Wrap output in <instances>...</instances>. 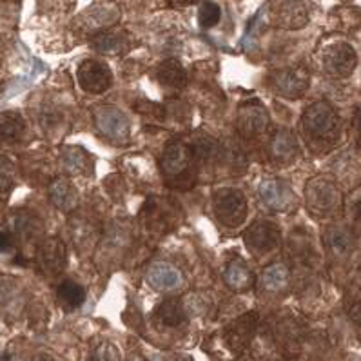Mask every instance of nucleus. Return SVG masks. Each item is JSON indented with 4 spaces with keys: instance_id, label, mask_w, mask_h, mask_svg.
<instances>
[{
    "instance_id": "3",
    "label": "nucleus",
    "mask_w": 361,
    "mask_h": 361,
    "mask_svg": "<svg viewBox=\"0 0 361 361\" xmlns=\"http://www.w3.org/2000/svg\"><path fill=\"white\" fill-rule=\"evenodd\" d=\"M305 200L316 214H332L341 205V192L334 183L325 178H314L307 183Z\"/></svg>"
},
{
    "instance_id": "6",
    "label": "nucleus",
    "mask_w": 361,
    "mask_h": 361,
    "mask_svg": "<svg viewBox=\"0 0 361 361\" xmlns=\"http://www.w3.org/2000/svg\"><path fill=\"white\" fill-rule=\"evenodd\" d=\"M77 78L82 90L93 94L104 93L113 84L111 69L98 60H84L77 71Z\"/></svg>"
},
{
    "instance_id": "18",
    "label": "nucleus",
    "mask_w": 361,
    "mask_h": 361,
    "mask_svg": "<svg viewBox=\"0 0 361 361\" xmlns=\"http://www.w3.org/2000/svg\"><path fill=\"white\" fill-rule=\"evenodd\" d=\"M158 82L171 90H183L185 84H188V73L183 69V66L180 64L178 60L169 59L164 60L157 69Z\"/></svg>"
},
{
    "instance_id": "35",
    "label": "nucleus",
    "mask_w": 361,
    "mask_h": 361,
    "mask_svg": "<svg viewBox=\"0 0 361 361\" xmlns=\"http://www.w3.org/2000/svg\"><path fill=\"white\" fill-rule=\"evenodd\" d=\"M354 226L357 231H361V202L354 205Z\"/></svg>"
},
{
    "instance_id": "24",
    "label": "nucleus",
    "mask_w": 361,
    "mask_h": 361,
    "mask_svg": "<svg viewBox=\"0 0 361 361\" xmlns=\"http://www.w3.org/2000/svg\"><path fill=\"white\" fill-rule=\"evenodd\" d=\"M298 142L293 133L278 131L271 140V154L276 161H289L296 157Z\"/></svg>"
},
{
    "instance_id": "17",
    "label": "nucleus",
    "mask_w": 361,
    "mask_h": 361,
    "mask_svg": "<svg viewBox=\"0 0 361 361\" xmlns=\"http://www.w3.org/2000/svg\"><path fill=\"white\" fill-rule=\"evenodd\" d=\"M49 198H51L53 205L64 213H69L78 205V191L68 178H56L49 185Z\"/></svg>"
},
{
    "instance_id": "32",
    "label": "nucleus",
    "mask_w": 361,
    "mask_h": 361,
    "mask_svg": "<svg viewBox=\"0 0 361 361\" xmlns=\"http://www.w3.org/2000/svg\"><path fill=\"white\" fill-rule=\"evenodd\" d=\"M149 361H192L191 357L183 356V354H157Z\"/></svg>"
},
{
    "instance_id": "5",
    "label": "nucleus",
    "mask_w": 361,
    "mask_h": 361,
    "mask_svg": "<svg viewBox=\"0 0 361 361\" xmlns=\"http://www.w3.org/2000/svg\"><path fill=\"white\" fill-rule=\"evenodd\" d=\"M258 322L259 318L256 312H247L234 319L231 325H227L224 331V341L231 353L242 354L249 347L256 334V329H258Z\"/></svg>"
},
{
    "instance_id": "4",
    "label": "nucleus",
    "mask_w": 361,
    "mask_h": 361,
    "mask_svg": "<svg viewBox=\"0 0 361 361\" xmlns=\"http://www.w3.org/2000/svg\"><path fill=\"white\" fill-rule=\"evenodd\" d=\"M245 245L249 251L256 256L267 255L280 245V227L274 221L256 220L249 229L245 231Z\"/></svg>"
},
{
    "instance_id": "22",
    "label": "nucleus",
    "mask_w": 361,
    "mask_h": 361,
    "mask_svg": "<svg viewBox=\"0 0 361 361\" xmlns=\"http://www.w3.org/2000/svg\"><path fill=\"white\" fill-rule=\"evenodd\" d=\"M325 243H327V247L331 249L332 255L338 256V258H345V256L350 255L354 247L350 233H348L347 229H343V227L336 226L329 227L327 229V233H325Z\"/></svg>"
},
{
    "instance_id": "30",
    "label": "nucleus",
    "mask_w": 361,
    "mask_h": 361,
    "mask_svg": "<svg viewBox=\"0 0 361 361\" xmlns=\"http://www.w3.org/2000/svg\"><path fill=\"white\" fill-rule=\"evenodd\" d=\"M15 176H17V171H15L13 161L8 157H0V195L11 191L15 185Z\"/></svg>"
},
{
    "instance_id": "20",
    "label": "nucleus",
    "mask_w": 361,
    "mask_h": 361,
    "mask_svg": "<svg viewBox=\"0 0 361 361\" xmlns=\"http://www.w3.org/2000/svg\"><path fill=\"white\" fill-rule=\"evenodd\" d=\"M154 318L157 322H160L161 325L166 327H178L185 322L188 318V312H185V307L178 300H166L158 305L157 312H154Z\"/></svg>"
},
{
    "instance_id": "33",
    "label": "nucleus",
    "mask_w": 361,
    "mask_h": 361,
    "mask_svg": "<svg viewBox=\"0 0 361 361\" xmlns=\"http://www.w3.org/2000/svg\"><path fill=\"white\" fill-rule=\"evenodd\" d=\"M11 247H13V236L6 231H0V252L11 251Z\"/></svg>"
},
{
    "instance_id": "29",
    "label": "nucleus",
    "mask_w": 361,
    "mask_h": 361,
    "mask_svg": "<svg viewBox=\"0 0 361 361\" xmlns=\"http://www.w3.org/2000/svg\"><path fill=\"white\" fill-rule=\"evenodd\" d=\"M221 18V8L216 4V2H211V0H205L202 2L200 9H198V24L204 30H209V27H214L220 22Z\"/></svg>"
},
{
    "instance_id": "34",
    "label": "nucleus",
    "mask_w": 361,
    "mask_h": 361,
    "mask_svg": "<svg viewBox=\"0 0 361 361\" xmlns=\"http://www.w3.org/2000/svg\"><path fill=\"white\" fill-rule=\"evenodd\" d=\"M348 316H350V319L354 322V325H356V327L361 331V302L354 303V305L350 307V310H348Z\"/></svg>"
},
{
    "instance_id": "19",
    "label": "nucleus",
    "mask_w": 361,
    "mask_h": 361,
    "mask_svg": "<svg viewBox=\"0 0 361 361\" xmlns=\"http://www.w3.org/2000/svg\"><path fill=\"white\" fill-rule=\"evenodd\" d=\"M26 131V122L17 111L0 113V144H15Z\"/></svg>"
},
{
    "instance_id": "2",
    "label": "nucleus",
    "mask_w": 361,
    "mask_h": 361,
    "mask_svg": "<svg viewBox=\"0 0 361 361\" xmlns=\"http://www.w3.org/2000/svg\"><path fill=\"white\" fill-rule=\"evenodd\" d=\"M213 207L218 220L227 227H238L247 216V200L238 189H218L213 196Z\"/></svg>"
},
{
    "instance_id": "1",
    "label": "nucleus",
    "mask_w": 361,
    "mask_h": 361,
    "mask_svg": "<svg viewBox=\"0 0 361 361\" xmlns=\"http://www.w3.org/2000/svg\"><path fill=\"white\" fill-rule=\"evenodd\" d=\"M303 131L314 144H334L340 136V116L327 102L310 104L303 111Z\"/></svg>"
},
{
    "instance_id": "38",
    "label": "nucleus",
    "mask_w": 361,
    "mask_h": 361,
    "mask_svg": "<svg viewBox=\"0 0 361 361\" xmlns=\"http://www.w3.org/2000/svg\"><path fill=\"white\" fill-rule=\"evenodd\" d=\"M173 2L176 6H191L192 2H196V0H173Z\"/></svg>"
},
{
    "instance_id": "13",
    "label": "nucleus",
    "mask_w": 361,
    "mask_h": 361,
    "mask_svg": "<svg viewBox=\"0 0 361 361\" xmlns=\"http://www.w3.org/2000/svg\"><path fill=\"white\" fill-rule=\"evenodd\" d=\"M120 18L118 8L113 4H94L90 9H85L80 17V27L87 33H102Z\"/></svg>"
},
{
    "instance_id": "10",
    "label": "nucleus",
    "mask_w": 361,
    "mask_h": 361,
    "mask_svg": "<svg viewBox=\"0 0 361 361\" xmlns=\"http://www.w3.org/2000/svg\"><path fill=\"white\" fill-rule=\"evenodd\" d=\"M269 128V113L258 100L242 104L238 111V131L247 138H258Z\"/></svg>"
},
{
    "instance_id": "27",
    "label": "nucleus",
    "mask_w": 361,
    "mask_h": 361,
    "mask_svg": "<svg viewBox=\"0 0 361 361\" xmlns=\"http://www.w3.org/2000/svg\"><path fill=\"white\" fill-rule=\"evenodd\" d=\"M262 287L269 293H280L289 285V269L283 264H272L262 272Z\"/></svg>"
},
{
    "instance_id": "26",
    "label": "nucleus",
    "mask_w": 361,
    "mask_h": 361,
    "mask_svg": "<svg viewBox=\"0 0 361 361\" xmlns=\"http://www.w3.org/2000/svg\"><path fill=\"white\" fill-rule=\"evenodd\" d=\"M56 298H59V303L66 310H75L84 305L85 289L82 285H78L77 281H62L59 285V289H56Z\"/></svg>"
},
{
    "instance_id": "7",
    "label": "nucleus",
    "mask_w": 361,
    "mask_h": 361,
    "mask_svg": "<svg viewBox=\"0 0 361 361\" xmlns=\"http://www.w3.org/2000/svg\"><path fill=\"white\" fill-rule=\"evenodd\" d=\"M37 264L47 276L62 274L68 264V249L60 238H46L37 252Z\"/></svg>"
},
{
    "instance_id": "9",
    "label": "nucleus",
    "mask_w": 361,
    "mask_h": 361,
    "mask_svg": "<svg viewBox=\"0 0 361 361\" xmlns=\"http://www.w3.org/2000/svg\"><path fill=\"white\" fill-rule=\"evenodd\" d=\"M272 82H274V90L281 97L289 98V100H296V98H302L305 91L309 90L310 77L305 68L296 66V68H287L278 71Z\"/></svg>"
},
{
    "instance_id": "37",
    "label": "nucleus",
    "mask_w": 361,
    "mask_h": 361,
    "mask_svg": "<svg viewBox=\"0 0 361 361\" xmlns=\"http://www.w3.org/2000/svg\"><path fill=\"white\" fill-rule=\"evenodd\" d=\"M31 361H59L56 357H53L51 354H47V353H39V354H35L33 360Z\"/></svg>"
},
{
    "instance_id": "21",
    "label": "nucleus",
    "mask_w": 361,
    "mask_h": 361,
    "mask_svg": "<svg viewBox=\"0 0 361 361\" xmlns=\"http://www.w3.org/2000/svg\"><path fill=\"white\" fill-rule=\"evenodd\" d=\"M11 229L22 240H31L42 231V224L37 214L30 213V211H18L15 216L11 218Z\"/></svg>"
},
{
    "instance_id": "36",
    "label": "nucleus",
    "mask_w": 361,
    "mask_h": 361,
    "mask_svg": "<svg viewBox=\"0 0 361 361\" xmlns=\"http://www.w3.org/2000/svg\"><path fill=\"white\" fill-rule=\"evenodd\" d=\"M354 129H356V140L361 145V113H357L354 118Z\"/></svg>"
},
{
    "instance_id": "14",
    "label": "nucleus",
    "mask_w": 361,
    "mask_h": 361,
    "mask_svg": "<svg viewBox=\"0 0 361 361\" xmlns=\"http://www.w3.org/2000/svg\"><path fill=\"white\" fill-rule=\"evenodd\" d=\"M274 22L285 30H300L309 22V11L300 0H280L274 8Z\"/></svg>"
},
{
    "instance_id": "16",
    "label": "nucleus",
    "mask_w": 361,
    "mask_h": 361,
    "mask_svg": "<svg viewBox=\"0 0 361 361\" xmlns=\"http://www.w3.org/2000/svg\"><path fill=\"white\" fill-rule=\"evenodd\" d=\"M147 281L157 290H173L182 285V272L166 262H157L147 269Z\"/></svg>"
},
{
    "instance_id": "28",
    "label": "nucleus",
    "mask_w": 361,
    "mask_h": 361,
    "mask_svg": "<svg viewBox=\"0 0 361 361\" xmlns=\"http://www.w3.org/2000/svg\"><path fill=\"white\" fill-rule=\"evenodd\" d=\"M94 49L102 53H118L122 51L128 40L126 37L120 33H111V31H102V33L94 35L93 40H91Z\"/></svg>"
},
{
    "instance_id": "11",
    "label": "nucleus",
    "mask_w": 361,
    "mask_h": 361,
    "mask_svg": "<svg viewBox=\"0 0 361 361\" xmlns=\"http://www.w3.org/2000/svg\"><path fill=\"white\" fill-rule=\"evenodd\" d=\"M94 123L104 136H109L113 140H128L129 120L118 107H98L94 111Z\"/></svg>"
},
{
    "instance_id": "23",
    "label": "nucleus",
    "mask_w": 361,
    "mask_h": 361,
    "mask_svg": "<svg viewBox=\"0 0 361 361\" xmlns=\"http://www.w3.org/2000/svg\"><path fill=\"white\" fill-rule=\"evenodd\" d=\"M226 281L231 289L242 293V290H247L249 287H252L255 276H252V272L249 271V267L243 264L242 259H234L226 269Z\"/></svg>"
},
{
    "instance_id": "39",
    "label": "nucleus",
    "mask_w": 361,
    "mask_h": 361,
    "mask_svg": "<svg viewBox=\"0 0 361 361\" xmlns=\"http://www.w3.org/2000/svg\"><path fill=\"white\" fill-rule=\"evenodd\" d=\"M242 361H255V360H251V357H242Z\"/></svg>"
},
{
    "instance_id": "31",
    "label": "nucleus",
    "mask_w": 361,
    "mask_h": 361,
    "mask_svg": "<svg viewBox=\"0 0 361 361\" xmlns=\"http://www.w3.org/2000/svg\"><path fill=\"white\" fill-rule=\"evenodd\" d=\"M90 361H120V350L109 341H104L94 348Z\"/></svg>"
},
{
    "instance_id": "8",
    "label": "nucleus",
    "mask_w": 361,
    "mask_h": 361,
    "mask_svg": "<svg viewBox=\"0 0 361 361\" xmlns=\"http://www.w3.org/2000/svg\"><path fill=\"white\" fill-rule=\"evenodd\" d=\"M356 64V51L348 44H334L323 53V68L334 78H347Z\"/></svg>"
},
{
    "instance_id": "40",
    "label": "nucleus",
    "mask_w": 361,
    "mask_h": 361,
    "mask_svg": "<svg viewBox=\"0 0 361 361\" xmlns=\"http://www.w3.org/2000/svg\"><path fill=\"white\" fill-rule=\"evenodd\" d=\"M0 62H2V53H0Z\"/></svg>"
},
{
    "instance_id": "12",
    "label": "nucleus",
    "mask_w": 361,
    "mask_h": 361,
    "mask_svg": "<svg viewBox=\"0 0 361 361\" xmlns=\"http://www.w3.org/2000/svg\"><path fill=\"white\" fill-rule=\"evenodd\" d=\"M259 196L267 207L274 211H289L296 205V195L285 182L276 178L264 180L259 183Z\"/></svg>"
},
{
    "instance_id": "25",
    "label": "nucleus",
    "mask_w": 361,
    "mask_h": 361,
    "mask_svg": "<svg viewBox=\"0 0 361 361\" xmlns=\"http://www.w3.org/2000/svg\"><path fill=\"white\" fill-rule=\"evenodd\" d=\"M62 164L69 174L78 176V174H85L90 171L91 157L78 145H68L62 151Z\"/></svg>"
},
{
    "instance_id": "15",
    "label": "nucleus",
    "mask_w": 361,
    "mask_h": 361,
    "mask_svg": "<svg viewBox=\"0 0 361 361\" xmlns=\"http://www.w3.org/2000/svg\"><path fill=\"white\" fill-rule=\"evenodd\" d=\"M191 164V149L182 142H171L161 154V169L169 176H180Z\"/></svg>"
}]
</instances>
